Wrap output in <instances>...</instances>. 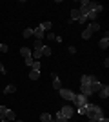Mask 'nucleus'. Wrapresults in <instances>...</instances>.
Masks as SVG:
<instances>
[{"label":"nucleus","mask_w":109,"mask_h":122,"mask_svg":"<svg viewBox=\"0 0 109 122\" xmlns=\"http://www.w3.org/2000/svg\"><path fill=\"white\" fill-rule=\"evenodd\" d=\"M85 115H87L89 118H93V120H102V118H105L104 117V111H102V107L100 106H96V104H91V102H87L85 104Z\"/></svg>","instance_id":"obj_1"},{"label":"nucleus","mask_w":109,"mask_h":122,"mask_svg":"<svg viewBox=\"0 0 109 122\" xmlns=\"http://www.w3.org/2000/svg\"><path fill=\"white\" fill-rule=\"evenodd\" d=\"M71 102H75V106L76 107H82V106H85L89 102V97H85V95H82V93H78V95H75V98H73Z\"/></svg>","instance_id":"obj_2"},{"label":"nucleus","mask_w":109,"mask_h":122,"mask_svg":"<svg viewBox=\"0 0 109 122\" xmlns=\"http://www.w3.org/2000/svg\"><path fill=\"white\" fill-rule=\"evenodd\" d=\"M58 113H60L62 117H66V118H71L73 115H75V107H71V106H64Z\"/></svg>","instance_id":"obj_3"},{"label":"nucleus","mask_w":109,"mask_h":122,"mask_svg":"<svg viewBox=\"0 0 109 122\" xmlns=\"http://www.w3.org/2000/svg\"><path fill=\"white\" fill-rule=\"evenodd\" d=\"M58 93H60V97H62L64 100H73L75 95H76V93H73L71 89H58Z\"/></svg>","instance_id":"obj_4"},{"label":"nucleus","mask_w":109,"mask_h":122,"mask_svg":"<svg viewBox=\"0 0 109 122\" xmlns=\"http://www.w3.org/2000/svg\"><path fill=\"white\" fill-rule=\"evenodd\" d=\"M93 82H96V76H93V75H84L82 78H80V84H85V86L93 84Z\"/></svg>","instance_id":"obj_5"},{"label":"nucleus","mask_w":109,"mask_h":122,"mask_svg":"<svg viewBox=\"0 0 109 122\" xmlns=\"http://www.w3.org/2000/svg\"><path fill=\"white\" fill-rule=\"evenodd\" d=\"M33 36H35L36 40H42V38L46 36V33H44V29L38 25V27H35V29H33Z\"/></svg>","instance_id":"obj_6"},{"label":"nucleus","mask_w":109,"mask_h":122,"mask_svg":"<svg viewBox=\"0 0 109 122\" xmlns=\"http://www.w3.org/2000/svg\"><path fill=\"white\" fill-rule=\"evenodd\" d=\"M98 95H100V98H107V97H109V86H107V84H105V86H102V87H100Z\"/></svg>","instance_id":"obj_7"},{"label":"nucleus","mask_w":109,"mask_h":122,"mask_svg":"<svg viewBox=\"0 0 109 122\" xmlns=\"http://www.w3.org/2000/svg\"><path fill=\"white\" fill-rule=\"evenodd\" d=\"M80 93L85 95V97H91V95H93V93H91V87L85 86V84H80Z\"/></svg>","instance_id":"obj_8"},{"label":"nucleus","mask_w":109,"mask_h":122,"mask_svg":"<svg viewBox=\"0 0 109 122\" xmlns=\"http://www.w3.org/2000/svg\"><path fill=\"white\" fill-rule=\"evenodd\" d=\"M102 86H104V84H100L98 80H96V82H93V84H89V87H91V93H98Z\"/></svg>","instance_id":"obj_9"},{"label":"nucleus","mask_w":109,"mask_h":122,"mask_svg":"<svg viewBox=\"0 0 109 122\" xmlns=\"http://www.w3.org/2000/svg\"><path fill=\"white\" fill-rule=\"evenodd\" d=\"M4 118L5 120H16V115H15V111H11V109H7V111H5V115H4Z\"/></svg>","instance_id":"obj_10"},{"label":"nucleus","mask_w":109,"mask_h":122,"mask_svg":"<svg viewBox=\"0 0 109 122\" xmlns=\"http://www.w3.org/2000/svg\"><path fill=\"white\" fill-rule=\"evenodd\" d=\"M98 46H100V49H107V46H109V36H107V35H105L104 38L98 42Z\"/></svg>","instance_id":"obj_11"},{"label":"nucleus","mask_w":109,"mask_h":122,"mask_svg":"<svg viewBox=\"0 0 109 122\" xmlns=\"http://www.w3.org/2000/svg\"><path fill=\"white\" fill-rule=\"evenodd\" d=\"M15 91H16V86H15V84H9V86L4 87V95H11V93H15Z\"/></svg>","instance_id":"obj_12"},{"label":"nucleus","mask_w":109,"mask_h":122,"mask_svg":"<svg viewBox=\"0 0 109 122\" xmlns=\"http://www.w3.org/2000/svg\"><path fill=\"white\" fill-rule=\"evenodd\" d=\"M87 29L91 31V33H95V31H100V24H98V22H91Z\"/></svg>","instance_id":"obj_13"},{"label":"nucleus","mask_w":109,"mask_h":122,"mask_svg":"<svg viewBox=\"0 0 109 122\" xmlns=\"http://www.w3.org/2000/svg\"><path fill=\"white\" fill-rule=\"evenodd\" d=\"M29 78H31V80H38V78H40V71L31 69V73H29Z\"/></svg>","instance_id":"obj_14"},{"label":"nucleus","mask_w":109,"mask_h":122,"mask_svg":"<svg viewBox=\"0 0 109 122\" xmlns=\"http://www.w3.org/2000/svg\"><path fill=\"white\" fill-rule=\"evenodd\" d=\"M40 27L44 29V33H49V29H51V22H49V20H47V22H42Z\"/></svg>","instance_id":"obj_15"},{"label":"nucleus","mask_w":109,"mask_h":122,"mask_svg":"<svg viewBox=\"0 0 109 122\" xmlns=\"http://www.w3.org/2000/svg\"><path fill=\"white\" fill-rule=\"evenodd\" d=\"M20 55L26 58V56H31V47H22L20 49Z\"/></svg>","instance_id":"obj_16"},{"label":"nucleus","mask_w":109,"mask_h":122,"mask_svg":"<svg viewBox=\"0 0 109 122\" xmlns=\"http://www.w3.org/2000/svg\"><path fill=\"white\" fill-rule=\"evenodd\" d=\"M53 87H55V89H62V84H60V78H58V76L53 78Z\"/></svg>","instance_id":"obj_17"},{"label":"nucleus","mask_w":109,"mask_h":122,"mask_svg":"<svg viewBox=\"0 0 109 122\" xmlns=\"http://www.w3.org/2000/svg\"><path fill=\"white\" fill-rule=\"evenodd\" d=\"M51 53H53V51H51V47H49V46L42 47V55H44V56H51Z\"/></svg>","instance_id":"obj_18"},{"label":"nucleus","mask_w":109,"mask_h":122,"mask_svg":"<svg viewBox=\"0 0 109 122\" xmlns=\"http://www.w3.org/2000/svg\"><path fill=\"white\" fill-rule=\"evenodd\" d=\"M22 36H24V38H31V36H33V29H31V27H27V29H24Z\"/></svg>","instance_id":"obj_19"},{"label":"nucleus","mask_w":109,"mask_h":122,"mask_svg":"<svg viewBox=\"0 0 109 122\" xmlns=\"http://www.w3.org/2000/svg\"><path fill=\"white\" fill-rule=\"evenodd\" d=\"M80 18V13H78V9H71V20L75 22V20H78Z\"/></svg>","instance_id":"obj_20"},{"label":"nucleus","mask_w":109,"mask_h":122,"mask_svg":"<svg viewBox=\"0 0 109 122\" xmlns=\"http://www.w3.org/2000/svg\"><path fill=\"white\" fill-rule=\"evenodd\" d=\"M91 36H93V33H91V31H89V29H84V33H82V38H84V40H89Z\"/></svg>","instance_id":"obj_21"},{"label":"nucleus","mask_w":109,"mask_h":122,"mask_svg":"<svg viewBox=\"0 0 109 122\" xmlns=\"http://www.w3.org/2000/svg\"><path fill=\"white\" fill-rule=\"evenodd\" d=\"M51 115H49V113H42V115H40V120L42 122H49V120H51Z\"/></svg>","instance_id":"obj_22"},{"label":"nucleus","mask_w":109,"mask_h":122,"mask_svg":"<svg viewBox=\"0 0 109 122\" xmlns=\"http://www.w3.org/2000/svg\"><path fill=\"white\" fill-rule=\"evenodd\" d=\"M31 56H35V60H38L40 56H44V55H42V49H35V51H33V55H31Z\"/></svg>","instance_id":"obj_23"},{"label":"nucleus","mask_w":109,"mask_h":122,"mask_svg":"<svg viewBox=\"0 0 109 122\" xmlns=\"http://www.w3.org/2000/svg\"><path fill=\"white\" fill-rule=\"evenodd\" d=\"M44 47V42L42 40H35V46H33V49H42Z\"/></svg>","instance_id":"obj_24"},{"label":"nucleus","mask_w":109,"mask_h":122,"mask_svg":"<svg viewBox=\"0 0 109 122\" xmlns=\"http://www.w3.org/2000/svg\"><path fill=\"white\" fill-rule=\"evenodd\" d=\"M57 122H69V118H66V117H62V115H60V113H57Z\"/></svg>","instance_id":"obj_25"},{"label":"nucleus","mask_w":109,"mask_h":122,"mask_svg":"<svg viewBox=\"0 0 109 122\" xmlns=\"http://www.w3.org/2000/svg\"><path fill=\"white\" fill-rule=\"evenodd\" d=\"M40 66H42L40 62H38V60H35V62H33V66H31V69H36V71H40Z\"/></svg>","instance_id":"obj_26"},{"label":"nucleus","mask_w":109,"mask_h":122,"mask_svg":"<svg viewBox=\"0 0 109 122\" xmlns=\"http://www.w3.org/2000/svg\"><path fill=\"white\" fill-rule=\"evenodd\" d=\"M33 62H35V60H33V56H26V66L31 67V66H33Z\"/></svg>","instance_id":"obj_27"},{"label":"nucleus","mask_w":109,"mask_h":122,"mask_svg":"<svg viewBox=\"0 0 109 122\" xmlns=\"http://www.w3.org/2000/svg\"><path fill=\"white\" fill-rule=\"evenodd\" d=\"M5 111H7V107H5V106H0V118H4Z\"/></svg>","instance_id":"obj_28"},{"label":"nucleus","mask_w":109,"mask_h":122,"mask_svg":"<svg viewBox=\"0 0 109 122\" xmlns=\"http://www.w3.org/2000/svg\"><path fill=\"white\" fill-rule=\"evenodd\" d=\"M46 36H47V40H55V38H57L55 33H46Z\"/></svg>","instance_id":"obj_29"},{"label":"nucleus","mask_w":109,"mask_h":122,"mask_svg":"<svg viewBox=\"0 0 109 122\" xmlns=\"http://www.w3.org/2000/svg\"><path fill=\"white\" fill-rule=\"evenodd\" d=\"M76 111L80 113V115H85V106H82V107H76Z\"/></svg>","instance_id":"obj_30"},{"label":"nucleus","mask_w":109,"mask_h":122,"mask_svg":"<svg viewBox=\"0 0 109 122\" xmlns=\"http://www.w3.org/2000/svg\"><path fill=\"white\" fill-rule=\"evenodd\" d=\"M7 49H9V47H7V44H0V51H4V53H5Z\"/></svg>","instance_id":"obj_31"},{"label":"nucleus","mask_w":109,"mask_h":122,"mask_svg":"<svg viewBox=\"0 0 109 122\" xmlns=\"http://www.w3.org/2000/svg\"><path fill=\"white\" fill-rule=\"evenodd\" d=\"M69 53H71V55H75V53H76V47H75V46H71V47H69Z\"/></svg>","instance_id":"obj_32"},{"label":"nucleus","mask_w":109,"mask_h":122,"mask_svg":"<svg viewBox=\"0 0 109 122\" xmlns=\"http://www.w3.org/2000/svg\"><path fill=\"white\" fill-rule=\"evenodd\" d=\"M76 22H80V24H84V22H87V18H85V16H80V18H78Z\"/></svg>","instance_id":"obj_33"},{"label":"nucleus","mask_w":109,"mask_h":122,"mask_svg":"<svg viewBox=\"0 0 109 122\" xmlns=\"http://www.w3.org/2000/svg\"><path fill=\"white\" fill-rule=\"evenodd\" d=\"M0 73H4V75H5V67H4V64H2V62H0Z\"/></svg>","instance_id":"obj_34"},{"label":"nucleus","mask_w":109,"mask_h":122,"mask_svg":"<svg viewBox=\"0 0 109 122\" xmlns=\"http://www.w3.org/2000/svg\"><path fill=\"white\" fill-rule=\"evenodd\" d=\"M0 122H11V120H5V118H0Z\"/></svg>","instance_id":"obj_35"},{"label":"nucleus","mask_w":109,"mask_h":122,"mask_svg":"<svg viewBox=\"0 0 109 122\" xmlns=\"http://www.w3.org/2000/svg\"><path fill=\"white\" fill-rule=\"evenodd\" d=\"M98 122H109V120H107V118H102V120H98Z\"/></svg>","instance_id":"obj_36"},{"label":"nucleus","mask_w":109,"mask_h":122,"mask_svg":"<svg viewBox=\"0 0 109 122\" xmlns=\"http://www.w3.org/2000/svg\"><path fill=\"white\" fill-rule=\"evenodd\" d=\"M49 122H57V118H51V120H49Z\"/></svg>","instance_id":"obj_37"},{"label":"nucleus","mask_w":109,"mask_h":122,"mask_svg":"<svg viewBox=\"0 0 109 122\" xmlns=\"http://www.w3.org/2000/svg\"><path fill=\"white\" fill-rule=\"evenodd\" d=\"M13 122H22V120H13Z\"/></svg>","instance_id":"obj_38"}]
</instances>
